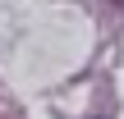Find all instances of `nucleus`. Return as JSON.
<instances>
[{"label":"nucleus","instance_id":"1","mask_svg":"<svg viewBox=\"0 0 124 119\" xmlns=\"http://www.w3.org/2000/svg\"><path fill=\"white\" fill-rule=\"evenodd\" d=\"M110 5H120V9H124V0H110Z\"/></svg>","mask_w":124,"mask_h":119}]
</instances>
